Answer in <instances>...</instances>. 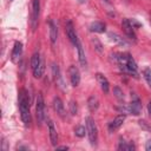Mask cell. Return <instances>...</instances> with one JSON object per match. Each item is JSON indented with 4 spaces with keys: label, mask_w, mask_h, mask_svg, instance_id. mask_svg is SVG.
I'll return each mask as SVG.
<instances>
[{
    "label": "cell",
    "mask_w": 151,
    "mask_h": 151,
    "mask_svg": "<svg viewBox=\"0 0 151 151\" xmlns=\"http://www.w3.org/2000/svg\"><path fill=\"white\" fill-rule=\"evenodd\" d=\"M86 132H87L86 129H85L84 126H81V125H78V126H76V129H74V133H76V136H77V137H80V138L84 137Z\"/></svg>",
    "instance_id": "cell-24"
},
{
    "label": "cell",
    "mask_w": 151,
    "mask_h": 151,
    "mask_svg": "<svg viewBox=\"0 0 151 151\" xmlns=\"http://www.w3.org/2000/svg\"><path fill=\"white\" fill-rule=\"evenodd\" d=\"M147 111H149V116H150V118H151V101L147 104Z\"/></svg>",
    "instance_id": "cell-31"
},
{
    "label": "cell",
    "mask_w": 151,
    "mask_h": 151,
    "mask_svg": "<svg viewBox=\"0 0 151 151\" xmlns=\"http://www.w3.org/2000/svg\"><path fill=\"white\" fill-rule=\"evenodd\" d=\"M109 37H110V39H111L113 42H116L117 45H119V46H124V47L127 46V41H126L123 37H120L119 34L111 32V33H109Z\"/></svg>",
    "instance_id": "cell-17"
},
{
    "label": "cell",
    "mask_w": 151,
    "mask_h": 151,
    "mask_svg": "<svg viewBox=\"0 0 151 151\" xmlns=\"http://www.w3.org/2000/svg\"><path fill=\"white\" fill-rule=\"evenodd\" d=\"M19 110L22 123L27 126L31 123V113H29V98L26 90H21L19 93Z\"/></svg>",
    "instance_id": "cell-2"
},
{
    "label": "cell",
    "mask_w": 151,
    "mask_h": 151,
    "mask_svg": "<svg viewBox=\"0 0 151 151\" xmlns=\"http://www.w3.org/2000/svg\"><path fill=\"white\" fill-rule=\"evenodd\" d=\"M80 4H84V2H86V0H78Z\"/></svg>",
    "instance_id": "cell-32"
},
{
    "label": "cell",
    "mask_w": 151,
    "mask_h": 151,
    "mask_svg": "<svg viewBox=\"0 0 151 151\" xmlns=\"http://www.w3.org/2000/svg\"><path fill=\"white\" fill-rule=\"evenodd\" d=\"M134 149H136V146L132 143H127V142H124L122 139L118 144V150H134Z\"/></svg>",
    "instance_id": "cell-21"
},
{
    "label": "cell",
    "mask_w": 151,
    "mask_h": 151,
    "mask_svg": "<svg viewBox=\"0 0 151 151\" xmlns=\"http://www.w3.org/2000/svg\"><path fill=\"white\" fill-rule=\"evenodd\" d=\"M57 38H58V28H57L55 24L53 22V20H50V39H51L52 45L55 44Z\"/></svg>",
    "instance_id": "cell-18"
},
{
    "label": "cell",
    "mask_w": 151,
    "mask_h": 151,
    "mask_svg": "<svg viewBox=\"0 0 151 151\" xmlns=\"http://www.w3.org/2000/svg\"><path fill=\"white\" fill-rule=\"evenodd\" d=\"M41 57H40V54L38 53V52H35L33 55H32V58H31V68H32V72H33V74L37 72V70H38V67H39V65H40V63H41Z\"/></svg>",
    "instance_id": "cell-16"
},
{
    "label": "cell",
    "mask_w": 151,
    "mask_h": 151,
    "mask_svg": "<svg viewBox=\"0 0 151 151\" xmlns=\"http://www.w3.org/2000/svg\"><path fill=\"white\" fill-rule=\"evenodd\" d=\"M113 94H114V96H116V98H117V99H119V100H123V99H124L123 90H122L120 87H118V86H116V87L113 88Z\"/></svg>",
    "instance_id": "cell-26"
},
{
    "label": "cell",
    "mask_w": 151,
    "mask_h": 151,
    "mask_svg": "<svg viewBox=\"0 0 151 151\" xmlns=\"http://www.w3.org/2000/svg\"><path fill=\"white\" fill-rule=\"evenodd\" d=\"M53 107H54V111L57 112V114H58L60 118H63V119H65V118H66L65 106H64V104H63V101H61V99H60V98L55 97V98L53 99Z\"/></svg>",
    "instance_id": "cell-10"
},
{
    "label": "cell",
    "mask_w": 151,
    "mask_h": 151,
    "mask_svg": "<svg viewBox=\"0 0 151 151\" xmlns=\"http://www.w3.org/2000/svg\"><path fill=\"white\" fill-rule=\"evenodd\" d=\"M138 123H139V126H142L144 130H146V131H151V127L147 125V123H146L145 120H139Z\"/></svg>",
    "instance_id": "cell-28"
},
{
    "label": "cell",
    "mask_w": 151,
    "mask_h": 151,
    "mask_svg": "<svg viewBox=\"0 0 151 151\" xmlns=\"http://www.w3.org/2000/svg\"><path fill=\"white\" fill-rule=\"evenodd\" d=\"M48 132H50V140H51V144L53 146H57V143H58V133H57V130L54 127V124L53 122H48Z\"/></svg>",
    "instance_id": "cell-12"
},
{
    "label": "cell",
    "mask_w": 151,
    "mask_h": 151,
    "mask_svg": "<svg viewBox=\"0 0 151 151\" xmlns=\"http://www.w3.org/2000/svg\"><path fill=\"white\" fill-rule=\"evenodd\" d=\"M143 77H144L145 81L147 83L149 87L151 88V71H150V68H145V70L143 71Z\"/></svg>",
    "instance_id": "cell-25"
},
{
    "label": "cell",
    "mask_w": 151,
    "mask_h": 151,
    "mask_svg": "<svg viewBox=\"0 0 151 151\" xmlns=\"http://www.w3.org/2000/svg\"><path fill=\"white\" fill-rule=\"evenodd\" d=\"M68 107H70V112L72 116H76L77 112H78V106H77V103L74 100H71L70 104H68Z\"/></svg>",
    "instance_id": "cell-27"
},
{
    "label": "cell",
    "mask_w": 151,
    "mask_h": 151,
    "mask_svg": "<svg viewBox=\"0 0 151 151\" xmlns=\"http://www.w3.org/2000/svg\"><path fill=\"white\" fill-rule=\"evenodd\" d=\"M127 112L133 116H138L142 112V103L139 97L136 93L131 94V103L127 104Z\"/></svg>",
    "instance_id": "cell-5"
},
{
    "label": "cell",
    "mask_w": 151,
    "mask_h": 151,
    "mask_svg": "<svg viewBox=\"0 0 151 151\" xmlns=\"http://www.w3.org/2000/svg\"><path fill=\"white\" fill-rule=\"evenodd\" d=\"M39 12H40V0H33V2H32V14H31V25H32L33 29L37 28L38 19H39Z\"/></svg>",
    "instance_id": "cell-6"
},
{
    "label": "cell",
    "mask_w": 151,
    "mask_h": 151,
    "mask_svg": "<svg viewBox=\"0 0 151 151\" xmlns=\"http://www.w3.org/2000/svg\"><path fill=\"white\" fill-rule=\"evenodd\" d=\"M111 60H113L124 73L131 74L133 77H137V64L131 54L129 53H111L110 54Z\"/></svg>",
    "instance_id": "cell-1"
},
{
    "label": "cell",
    "mask_w": 151,
    "mask_h": 151,
    "mask_svg": "<svg viewBox=\"0 0 151 151\" xmlns=\"http://www.w3.org/2000/svg\"><path fill=\"white\" fill-rule=\"evenodd\" d=\"M90 31L94 33H104L106 31V25L101 21H93L90 25Z\"/></svg>",
    "instance_id": "cell-13"
},
{
    "label": "cell",
    "mask_w": 151,
    "mask_h": 151,
    "mask_svg": "<svg viewBox=\"0 0 151 151\" xmlns=\"http://www.w3.org/2000/svg\"><path fill=\"white\" fill-rule=\"evenodd\" d=\"M85 124H86V131H87L90 143L92 145H96L97 140H98V131H97V126H96V123H94L93 118L92 117H86L85 118Z\"/></svg>",
    "instance_id": "cell-3"
},
{
    "label": "cell",
    "mask_w": 151,
    "mask_h": 151,
    "mask_svg": "<svg viewBox=\"0 0 151 151\" xmlns=\"http://www.w3.org/2000/svg\"><path fill=\"white\" fill-rule=\"evenodd\" d=\"M77 48H78V55H79V63H80V65L85 68L86 66H87V61H86V57H85V52H84V50H83V46H81V44L79 42L78 45H77Z\"/></svg>",
    "instance_id": "cell-20"
},
{
    "label": "cell",
    "mask_w": 151,
    "mask_h": 151,
    "mask_svg": "<svg viewBox=\"0 0 151 151\" xmlns=\"http://www.w3.org/2000/svg\"><path fill=\"white\" fill-rule=\"evenodd\" d=\"M9 1H12V0H9Z\"/></svg>",
    "instance_id": "cell-33"
},
{
    "label": "cell",
    "mask_w": 151,
    "mask_h": 151,
    "mask_svg": "<svg viewBox=\"0 0 151 151\" xmlns=\"http://www.w3.org/2000/svg\"><path fill=\"white\" fill-rule=\"evenodd\" d=\"M65 31H66V34H67L68 39L71 40V42H72L74 46H77V45L79 44V39H78V35H77V33H76V29H74L73 24H72L71 20H67V21H66V24H65Z\"/></svg>",
    "instance_id": "cell-7"
},
{
    "label": "cell",
    "mask_w": 151,
    "mask_h": 151,
    "mask_svg": "<svg viewBox=\"0 0 151 151\" xmlns=\"http://www.w3.org/2000/svg\"><path fill=\"white\" fill-rule=\"evenodd\" d=\"M124 120H125V114H119V116H117V117L110 123V125H109V130H110L111 132L118 130V129L123 125Z\"/></svg>",
    "instance_id": "cell-11"
},
{
    "label": "cell",
    "mask_w": 151,
    "mask_h": 151,
    "mask_svg": "<svg viewBox=\"0 0 151 151\" xmlns=\"http://www.w3.org/2000/svg\"><path fill=\"white\" fill-rule=\"evenodd\" d=\"M87 106H88V110L91 112H94L98 110L99 107V100L96 96H91L88 99H87Z\"/></svg>",
    "instance_id": "cell-19"
},
{
    "label": "cell",
    "mask_w": 151,
    "mask_h": 151,
    "mask_svg": "<svg viewBox=\"0 0 151 151\" xmlns=\"http://www.w3.org/2000/svg\"><path fill=\"white\" fill-rule=\"evenodd\" d=\"M68 74H70V80H71L72 86H74V87L78 86L80 83V72H79L78 67L74 65H71L68 68Z\"/></svg>",
    "instance_id": "cell-9"
},
{
    "label": "cell",
    "mask_w": 151,
    "mask_h": 151,
    "mask_svg": "<svg viewBox=\"0 0 151 151\" xmlns=\"http://www.w3.org/2000/svg\"><path fill=\"white\" fill-rule=\"evenodd\" d=\"M97 80H98V83H99L101 90H103L105 93H107L109 90H110V84H109V80L106 79V77H105L104 74H101V73H97Z\"/></svg>",
    "instance_id": "cell-15"
},
{
    "label": "cell",
    "mask_w": 151,
    "mask_h": 151,
    "mask_svg": "<svg viewBox=\"0 0 151 151\" xmlns=\"http://www.w3.org/2000/svg\"><path fill=\"white\" fill-rule=\"evenodd\" d=\"M122 26H123V29H124L125 34L127 35V38H130L131 40L136 41V40H137V35H136L134 27L132 26L130 19H123V21H122Z\"/></svg>",
    "instance_id": "cell-8"
},
{
    "label": "cell",
    "mask_w": 151,
    "mask_h": 151,
    "mask_svg": "<svg viewBox=\"0 0 151 151\" xmlns=\"http://www.w3.org/2000/svg\"><path fill=\"white\" fill-rule=\"evenodd\" d=\"M35 114H37V119L38 123L41 124L45 119V101H44V96L41 92H39L37 94V99H35Z\"/></svg>",
    "instance_id": "cell-4"
},
{
    "label": "cell",
    "mask_w": 151,
    "mask_h": 151,
    "mask_svg": "<svg viewBox=\"0 0 151 151\" xmlns=\"http://www.w3.org/2000/svg\"><path fill=\"white\" fill-rule=\"evenodd\" d=\"M52 73H53V78H54V81L58 84L60 81V73H59V67L57 64H52Z\"/></svg>",
    "instance_id": "cell-23"
},
{
    "label": "cell",
    "mask_w": 151,
    "mask_h": 151,
    "mask_svg": "<svg viewBox=\"0 0 151 151\" xmlns=\"http://www.w3.org/2000/svg\"><path fill=\"white\" fill-rule=\"evenodd\" d=\"M145 149H146L147 151H151V139H149V140L146 142V144H145Z\"/></svg>",
    "instance_id": "cell-29"
},
{
    "label": "cell",
    "mask_w": 151,
    "mask_h": 151,
    "mask_svg": "<svg viewBox=\"0 0 151 151\" xmlns=\"http://www.w3.org/2000/svg\"><path fill=\"white\" fill-rule=\"evenodd\" d=\"M57 150H68V146H66V145H61V146H57Z\"/></svg>",
    "instance_id": "cell-30"
},
{
    "label": "cell",
    "mask_w": 151,
    "mask_h": 151,
    "mask_svg": "<svg viewBox=\"0 0 151 151\" xmlns=\"http://www.w3.org/2000/svg\"><path fill=\"white\" fill-rule=\"evenodd\" d=\"M91 44H92L93 48H94L99 54L103 53V45H101V42H100L97 38H92V39H91Z\"/></svg>",
    "instance_id": "cell-22"
},
{
    "label": "cell",
    "mask_w": 151,
    "mask_h": 151,
    "mask_svg": "<svg viewBox=\"0 0 151 151\" xmlns=\"http://www.w3.org/2000/svg\"><path fill=\"white\" fill-rule=\"evenodd\" d=\"M21 54H22V44L20 41H15L13 51H12V60L17 61L21 57Z\"/></svg>",
    "instance_id": "cell-14"
}]
</instances>
